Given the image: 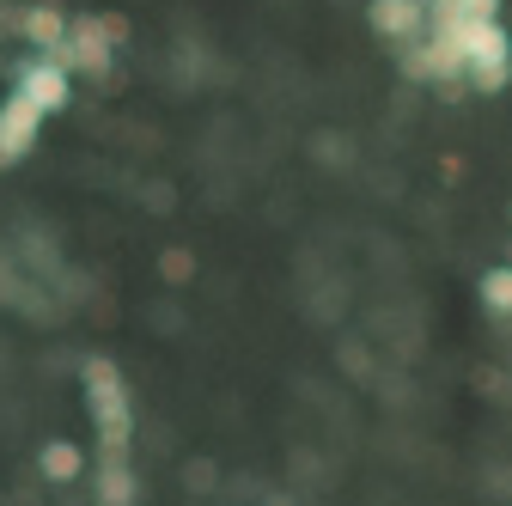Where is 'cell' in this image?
<instances>
[{
	"label": "cell",
	"mask_w": 512,
	"mask_h": 506,
	"mask_svg": "<svg viewBox=\"0 0 512 506\" xmlns=\"http://www.w3.org/2000/svg\"><path fill=\"white\" fill-rule=\"evenodd\" d=\"M80 378H86V409H92V427H98V439H104V452H128V433H135V403H128L122 372H116L104 354H92V360L80 366Z\"/></svg>",
	"instance_id": "cell-1"
},
{
	"label": "cell",
	"mask_w": 512,
	"mask_h": 506,
	"mask_svg": "<svg viewBox=\"0 0 512 506\" xmlns=\"http://www.w3.org/2000/svg\"><path fill=\"white\" fill-rule=\"evenodd\" d=\"M110 31H104V19H68V43L55 49V61L68 74H104L110 68Z\"/></svg>",
	"instance_id": "cell-2"
},
{
	"label": "cell",
	"mask_w": 512,
	"mask_h": 506,
	"mask_svg": "<svg viewBox=\"0 0 512 506\" xmlns=\"http://www.w3.org/2000/svg\"><path fill=\"white\" fill-rule=\"evenodd\" d=\"M13 92H19V98H31L43 116H55V110H68V92H74V80H68V68H61L55 55H31Z\"/></svg>",
	"instance_id": "cell-3"
},
{
	"label": "cell",
	"mask_w": 512,
	"mask_h": 506,
	"mask_svg": "<svg viewBox=\"0 0 512 506\" xmlns=\"http://www.w3.org/2000/svg\"><path fill=\"white\" fill-rule=\"evenodd\" d=\"M37 135H43V110L31 104V98H7V104H0V171H7V165H19L31 147H37Z\"/></svg>",
	"instance_id": "cell-4"
},
{
	"label": "cell",
	"mask_w": 512,
	"mask_h": 506,
	"mask_svg": "<svg viewBox=\"0 0 512 506\" xmlns=\"http://www.w3.org/2000/svg\"><path fill=\"white\" fill-rule=\"evenodd\" d=\"M433 31L452 37V43L464 49L470 68H488V61H512V37L500 31V19H464V25H433Z\"/></svg>",
	"instance_id": "cell-5"
},
{
	"label": "cell",
	"mask_w": 512,
	"mask_h": 506,
	"mask_svg": "<svg viewBox=\"0 0 512 506\" xmlns=\"http://www.w3.org/2000/svg\"><path fill=\"white\" fill-rule=\"evenodd\" d=\"M409 74H415V80H433V86H452V80H464V74H470V61H464V49L445 37V31H433V37H421V43H415Z\"/></svg>",
	"instance_id": "cell-6"
},
{
	"label": "cell",
	"mask_w": 512,
	"mask_h": 506,
	"mask_svg": "<svg viewBox=\"0 0 512 506\" xmlns=\"http://www.w3.org/2000/svg\"><path fill=\"white\" fill-rule=\"evenodd\" d=\"M366 19H372V31H378V37H391V43H421V31H427L433 7H427V0H372Z\"/></svg>",
	"instance_id": "cell-7"
},
{
	"label": "cell",
	"mask_w": 512,
	"mask_h": 506,
	"mask_svg": "<svg viewBox=\"0 0 512 506\" xmlns=\"http://www.w3.org/2000/svg\"><path fill=\"white\" fill-rule=\"evenodd\" d=\"M92 488H98V506H135L141 482H135V470H128V452H104L98 470H92Z\"/></svg>",
	"instance_id": "cell-8"
},
{
	"label": "cell",
	"mask_w": 512,
	"mask_h": 506,
	"mask_svg": "<svg viewBox=\"0 0 512 506\" xmlns=\"http://www.w3.org/2000/svg\"><path fill=\"white\" fill-rule=\"evenodd\" d=\"M19 37H25L37 55H55L61 43H68V19H61V13L49 7V0H37V7L19 19Z\"/></svg>",
	"instance_id": "cell-9"
},
{
	"label": "cell",
	"mask_w": 512,
	"mask_h": 506,
	"mask_svg": "<svg viewBox=\"0 0 512 506\" xmlns=\"http://www.w3.org/2000/svg\"><path fill=\"white\" fill-rule=\"evenodd\" d=\"M37 464H43V476L49 482H80V470H86V452L74 446V439H43V452H37Z\"/></svg>",
	"instance_id": "cell-10"
},
{
	"label": "cell",
	"mask_w": 512,
	"mask_h": 506,
	"mask_svg": "<svg viewBox=\"0 0 512 506\" xmlns=\"http://www.w3.org/2000/svg\"><path fill=\"white\" fill-rule=\"evenodd\" d=\"M433 7V25H464V19H494L500 0H427Z\"/></svg>",
	"instance_id": "cell-11"
},
{
	"label": "cell",
	"mask_w": 512,
	"mask_h": 506,
	"mask_svg": "<svg viewBox=\"0 0 512 506\" xmlns=\"http://www.w3.org/2000/svg\"><path fill=\"white\" fill-rule=\"evenodd\" d=\"M476 293H482V305H488V311H500V318H512V263H500V269H488Z\"/></svg>",
	"instance_id": "cell-12"
},
{
	"label": "cell",
	"mask_w": 512,
	"mask_h": 506,
	"mask_svg": "<svg viewBox=\"0 0 512 506\" xmlns=\"http://www.w3.org/2000/svg\"><path fill=\"white\" fill-rule=\"evenodd\" d=\"M512 80V61H488V68H470V86L476 92H500Z\"/></svg>",
	"instance_id": "cell-13"
}]
</instances>
